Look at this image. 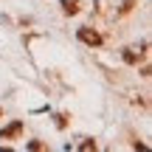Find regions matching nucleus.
<instances>
[{"label": "nucleus", "mask_w": 152, "mask_h": 152, "mask_svg": "<svg viewBox=\"0 0 152 152\" xmlns=\"http://www.w3.org/2000/svg\"><path fill=\"white\" fill-rule=\"evenodd\" d=\"M132 6H135V0H127V3H124V6H121V14H127V11H130V9H132Z\"/></svg>", "instance_id": "7"}, {"label": "nucleus", "mask_w": 152, "mask_h": 152, "mask_svg": "<svg viewBox=\"0 0 152 152\" xmlns=\"http://www.w3.org/2000/svg\"><path fill=\"white\" fill-rule=\"evenodd\" d=\"M79 149H82V152H90V149H96V141H85V144H79Z\"/></svg>", "instance_id": "5"}, {"label": "nucleus", "mask_w": 152, "mask_h": 152, "mask_svg": "<svg viewBox=\"0 0 152 152\" xmlns=\"http://www.w3.org/2000/svg\"><path fill=\"white\" fill-rule=\"evenodd\" d=\"M23 132V121H11L9 127H3L0 130V138H17Z\"/></svg>", "instance_id": "2"}, {"label": "nucleus", "mask_w": 152, "mask_h": 152, "mask_svg": "<svg viewBox=\"0 0 152 152\" xmlns=\"http://www.w3.org/2000/svg\"><path fill=\"white\" fill-rule=\"evenodd\" d=\"M62 3V11H65V14H76V11H79V0H59Z\"/></svg>", "instance_id": "3"}, {"label": "nucleus", "mask_w": 152, "mask_h": 152, "mask_svg": "<svg viewBox=\"0 0 152 152\" xmlns=\"http://www.w3.org/2000/svg\"><path fill=\"white\" fill-rule=\"evenodd\" d=\"M124 62H130V65H135V62H138L135 51H124Z\"/></svg>", "instance_id": "4"}, {"label": "nucleus", "mask_w": 152, "mask_h": 152, "mask_svg": "<svg viewBox=\"0 0 152 152\" xmlns=\"http://www.w3.org/2000/svg\"><path fill=\"white\" fill-rule=\"evenodd\" d=\"M28 149H34V152H39V149H45V144H39V141H31V144H28Z\"/></svg>", "instance_id": "6"}, {"label": "nucleus", "mask_w": 152, "mask_h": 152, "mask_svg": "<svg viewBox=\"0 0 152 152\" xmlns=\"http://www.w3.org/2000/svg\"><path fill=\"white\" fill-rule=\"evenodd\" d=\"M0 115H3V113H0Z\"/></svg>", "instance_id": "8"}, {"label": "nucleus", "mask_w": 152, "mask_h": 152, "mask_svg": "<svg viewBox=\"0 0 152 152\" xmlns=\"http://www.w3.org/2000/svg\"><path fill=\"white\" fill-rule=\"evenodd\" d=\"M79 39H82L85 45H93V48H96V45H102V34L93 31V28H79Z\"/></svg>", "instance_id": "1"}]
</instances>
